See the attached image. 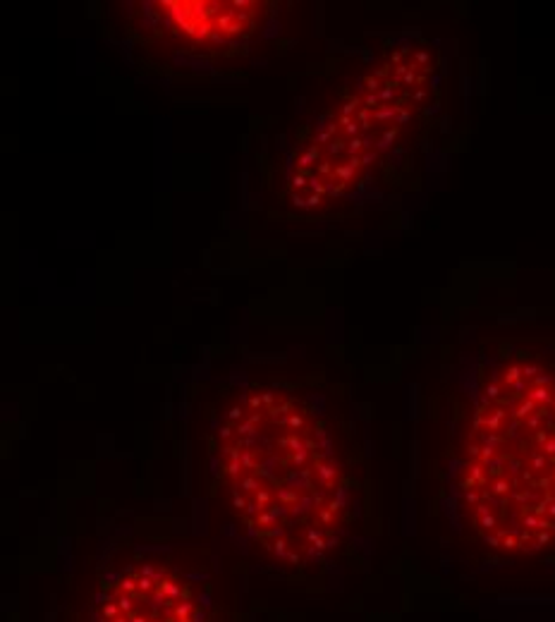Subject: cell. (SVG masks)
I'll return each mask as SVG.
<instances>
[{
    "label": "cell",
    "instance_id": "2",
    "mask_svg": "<svg viewBox=\"0 0 555 622\" xmlns=\"http://www.w3.org/2000/svg\"><path fill=\"white\" fill-rule=\"evenodd\" d=\"M457 493L472 531L503 555L555 543V364L510 357L476 393Z\"/></svg>",
    "mask_w": 555,
    "mask_h": 622
},
{
    "label": "cell",
    "instance_id": "5",
    "mask_svg": "<svg viewBox=\"0 0 555 622\" xmlns=\"http://www.w3.org/2000/svg\"><path fill=\"white\" fill-rule=\"evenodd\" d=\"M132 8L129 29L151 46L223 50L251 39L270 5L261 0H151Z\"/></svg>",
    "mask_w": 555,
    "mask_h": 622
},
{
    "label": "cell",
    "instance_id": "4",
    "mask_svg": "<svg viewBox=\"0 0 555 622\" xmlns=\"http://www.w3.org/2000/svg\"><path fill=\"white\" fill-rule=\"evenodd\" d=\"M55 622L228 620L206 577L175 548L120 543L62 584Z\"/></svg>",
    "mask_w": 555,
    "mask_h": 622
},
{
    "label": "cell",
    "instance_id": "1",
    "mask_svg": "<svg viewBox=\"0 0 555 622\" xmlns=\"http://www.w3.org/2000/svg\"><path fill=\"white\" fill-rule=\"evenodd\" d=\"M211 464L225 510L273 565L314 570L342 546L349 469L333 424L309 397L275 383L239 388L216 414Z\"/></svg>",
    "mask_w": 555,
    "mask_h": 622
},
{
    "label": "cell",
    "instance_id": "3",
    "mask_svg": "<svg viewBox=\"0 0 555 622\" xmlns=\"http://www.w3.org/2000/svg\"><path fill=\"white\" fill-rule=\"evenodd\" d=\"M433 53L421 41L381 55L295 148L285 199L316 211L354 192L414 127L433 94Z\"/></svg>",
    "mask_w": 555,
    "mask_h": 622
}]
</instances>
